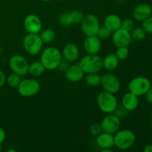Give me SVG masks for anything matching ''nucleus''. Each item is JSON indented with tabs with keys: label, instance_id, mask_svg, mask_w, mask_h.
<instances>
[{
	"label": "nucleus",
	"instance_id": "1",
	"mask_svg": "<svg viewBox=\"0 0 152 152\" xmlns=\"http://www.w3.org/2000/svg\"><path fill=\"white\" fill-rule=\"evenodd\" d=\"M62 59V53L54 47H48L41 53L40 62L43 64L46 70L53 71L58 68Z\"/></svg>",
	"mask_w": 152,
	"mask_h": 152
},
{
	"label": "nucleus",
	"instance_id": "2",
	"mask_svg": "<svg viewBox=\"0 0 152 152\" xmlns=\"http://www.w3.org/2000/svg\"><path fill=\"white\" fill-rule=\"evenodd\" d=\"M79 65L86 74L98 73L102 68V59L97 54H88L83 56Z\"/></svg>",
	"mask_w": 152,
	"mask_h": 152
},
{
	"label": "nucleus",
	"instance_id": "3",
	"mask_svg": "<svg viewBox=\"0 0 152 152\" xmlns=\"http://www.w3.org/2000/svg\"><path fill=\"white\" fill-rule=\"evenodd\" d=\"M96 102L99 109L105 114H111L117 109V99L114 94L104 91L98 94Z\"/></svg>",
	"mask_w": 152,
	"mask_h": 152
},
{
	"label": "nucleus",
	"instance_id": "4",
	"mask_svg": "<svg viewBox=\"0 0 152 152\" xmlns=\"http://www.w3.org/2000/svg\"><path fill=\"white\" fill-rule=\"evenodd\" d=\"M114 145L120 150L130 148L135 142V135L132 131L129 129L117 131L114 136Z\"/></svg>",
	"mask_w": 152,
	"mask_h": 152
},
{
	"label": "nucleus",
	"instance_id": "5",
	"mask_svg": "<svg viewBox=\"0 0 152 152\" xmlns=\"http://www.w3.org/2000/svg\"><path fill=\"white\" fill-rule=\"evenodd\" d=\"M22 45L25 51L30 55L36 56L42 50L43 42L38 34L28 33L22 40Z\"/></svg>",
	"mask_w": 152,
	"mask_h": 152
},
{
	"label": "nucleus",
	"instance_id": "6",
	"mask_svg": "<svg viewBox=\"0 0 152 152\" xmlns=\"http://www.w3.org/2000/svg\"><path fill=\"white\" fill-rule=\"evenodd\" d=\"M151 83L148 78L144 77H137L132 79L129 84V92L136 96H143L151 88Z\"/></svg>",
	"mask_w": 152,
	"mask_h": 152
},
{
	"label": "nucleus",
	"instance_id": "7",
	"mask_svg": "<svg viewBox=\"0 0 152 152\" xmlns=\"http://www.w3.org/2000/svg\"><path fill=\"white\" fill-rule=\"evenodd\" d=\"M17 88L21 96L29 97L37 94L40 91L41 86L38 81L34 79H25L21 80Z\"/></svg>",
	"mask_w": 152,
	"mask_h": 152
},
{
	"label": "nucleus",
	"instance_id": "8",
	"mask_svg": "<svg viewBox=\"0 0 152 152\" xmlns=\"http://www.w3.org/2000/svg\"><path fill=\"white\" fill-rule=\"evenodd\" d=\"M99 22L94 14H87L81 22V29L86 37L96 36L99 28Z\"/></svg>",
	"mask_w": 152,
	"mask_h": 152
},
{
	"label": "nucleus",
	"instance_id": "9",
	"mask_svg": "<svg viewBox=\"0 0 152 152\" xmlns=\"http://www.w3.org/2000/svg\"><path fill=\"white\" fill-rule=\"evenodd\" d=\"M9 66L12 72L19 74L21 77H24L28 73V61L21 55H14L9 61Z\"/></svg>",
	"mask_w": 152,
	"mask_h": 152
},
{
	"label": "nucleus",
	"instance_id": "10",
	"mask_svg": "<svg viewBox=\"0 0 152 152\" xmlns=\"http://www.w3.org/2000/svg\"><path fill=\"white\" fill-rule=\"evenodd\" d=\"M104 91L111 94H116L120 89V80L112 74H105L101 76V83Z\"/></svg>",
	"mask_w": 152,
	"mask_h": 152
},
{
	"label": "nucleus",
	"instance_id": "11",
	"mask_svg": "<svg viewBox=\"0 0 152 152\" xmlns=\"http://www.w3.org/2000/svg\"><path fill=\"white\" fill-rule=\"evenodd\" d=\"M102 132L109 134H115L120 127V120L117 116L109 114L104 117L100 123Z\"/></svg>",
	"mask_w": 152,
	"mask_h": 152
},
{
	"label": "nucleus",
	"instance_id": "12",
	"mask_svg": "<svg viewBox=\"0 0 152 152\" xmlns=\"http://www.w3.org/2000/svg\"><path fill=\"white\" fill-rule=\"evenodd\" d=\"M132 40L131 32L123 28H120L113 32L112 41L116 47H128L132 42Z\"/></svg>",
	"mask_w": 152,
	"mask_h": 152
},
{
	"label": "nucleus",
	"instance_id": "13",
	"mask_svg": "<svg viewBox=\"0 0 152 152\" xmlns=\"http://www.w3.org/2000/svg\"><path fill=\"white\" fill-rule=\"evenodd\" d=\"M24 27L29 34H39L42 28L41 19L35 14H29L24 19Z\"/></svg>",
	"mask_w": 152,
	"mask_h": 152
},
{
	"label": "nucleus",
	"instance_id": "14",
	"mask_svg": "<svg viewBox=\"0 0 152 152\" xmlns=\"http://www.w3.org/2000/svg\"><path fill=\"white\" fill-rule=\"evenodd\" d=\"M101 39L96 36L87 37L84 41V50L88 54H97L101 49Z\"/></svg>",
	"mask_w": 152,
	"mask_h": 152
},
{
	"label": "nucleus",
	"instance_id": "15",
	"mask_svg": "<svg viewBox=\"0 0 152 152\" xmlns=\"http://www.w3.org/2000/svg\"><path fill=\"white\" fill-rule=\"evenodd\" d=\"M63 59L69 62H74L78 59L80 56V50L78 47L74 43H68L65 45L62 51Z\"/></svg>",
	"mask_w": 152,
	"mask_h": 152
},
{
	"label": "nucleus",
	"instance_id": "16",
	"mask_svg": "<svg viewBox=\"0 0 152 152\" xmlns=\"http://www.w3.org/2000/svg\"><path fill=\"white\" fill-rule=\"evenodd\" d=\"M152 8L148 4H141L137 6L133 10V17L135 20L142 22L151 16Z\"/></svg>",
	"mask_w": 152,
	"mask_h": 152
},
{
	"label": "nucleus",
	"instance_id": "17",
	"mask_svg": "<svg viewBox=\"0 0 152 152\" xmlns=\"http://www.w3.org/2000/svg\"><path fill=\"white\" fill-rule=\"evenodd\" d=\"M84 74L85 73L83 72L79 64H77V65H70L68 70L65 71V77L68 81L71 83H77L83 79Z\"/></svg>",
	"mask_w": 152,
	"mask_h": 152
},
{
	"label": "nucleus",
	"instance_id": "18",
	"mask_svg": "<svg viewBox=\"0 0 152 152\" xmlns=\"http://www.w3.org/2000/svg\"><path fill=\"white\" fill-rule=\"evenodd\" d=\"M96 143L99 148L103 149H110L114 145V139L112 134L101 132L96 136Z\"/></svg>",
	"mask_w": 152,
	"mask_h": 152
},
{
	"label": "nucleus",
	"instance_id": "19",
	"mask_svg": "<svg viewBox=\"0 0 152 152\" xmlns=\"http://www.w3.org/2000/svg\"><path fill=\"white\" fill-rule=\"evenodd\" d=\"M122 19L117 14H108L104 19V26L109 29L111 32H114L121 28Z\"/></svg>",
	"mask_w": 152,
	"mask_h": 152
},
{
	"label": "nucleus",
	"instance_id": "20",
	"mask_svg": "<svg viewBox=\"0 0 152 152\" xmlns=\"http://www.w3.org/2000/svg\"><path fill=\"white\" fill-rule=\"evenodd\" d=\"M123 107L127 111H134L136 109L139 105V99L138 96L134 94L129 93L126 94L123 96V100H122Z\"/></svg>",
	"mask_w": 152,
	"mask_h": 152
},
{
	"label": "nucleus",
	"instance_id": "21",
	"mask_svg": "<svg viewBox=\"0 0 152 152\" xmlns=\"http://www.w3.org/2000/svg\"><path fill=\"white\" fill-rule=\"evenodd\" d=\"M119 62L120 59L115 53H110L102 59V68H105L108 71H113L118 67Z\"/></svg>",
	"mask_w": 152,
	"mask_h": 152
},
{
	"label": "nucleus",
	"instance_id": "22",
	"mask_svg": "<svg viewBox=\"0 0 152 152\" xmlns=\"http://www.w3.org/2000/svg\"><path fill=\"white\" fill-rule=\"evenodd\" d=\"M45 68L40 61H34L28 66V73L34 77H39L44 74Z\"/></svg>",
	"mask_w": 152,
	"mask_h": 152
},
{
	"label": "nucleus",
	"instance_id": "23",
	"mask_svg": "<svg viewBox=\"0 0 152 152\" xmlns=\"http://www.w3.org/2000/svg\"><path fill=\"white\" fill-rule=\"evenodd\" d=\"M39 37L43 43H50L56 38V33L53 30L48 28L42 31H40Z\"/></svg>",
	"mask_w": 152,
	"mask_h": 152
},
{
	"label": "nucleus",
	"instance_id": "24",
	"mask_svg": "<svg viewBox=\"0 0 152 152\" xmlns=\"http://www.w3.org/2000/svg\"><path fill=\"white\" fill-rule=\"evenodd\" d=\"M86 82L88 86L92 87H96L101 83V76L98 74V73H90L87 74L86 77Z\"/></svg>",
	"mask_w": 152,
	"mask_h": 152
},
{
	"label": "nucleus",
	"instance_id": "25",
	"mask_svg": "<svg viewBox=\"0 0 152 152\" xmlns=\"http://www.w3.org/2000/svg\"><path fill=\"white\" fill-rule=\"evenodd\" d=\"M21 76L19 74H16V73L12 72L11 74H9L7 77L6 78V82H7V85L11 88H17L19 86V83L21 82Z\"/></svg>",
	"mask_w": 152,
	"mask_h": 152
},
{
	"label": "nucleus",
	"instance_id": "26",
	"mask_svg": "<svg viewBox=\"0 0 152 152\" xmlns=\"http://www.w3.org/2000/svg\"><path fill=\"white\" fill-rule=\"evenodd\" d=\"M146 32L144 31V29L140 27L134 28L131 31V36H132V39L135 41H142L145 39Z\"/></svg>",
	"mask_w": 152,
	"mask_h": 152
},
{
	"label": "nucleus",
	"instance_id": "27",
	"mask_svg": "<svg viewBox=\"0 0 152 152\" xmlns=\"http://www.w3.org/2000/svg\"><path fill=\"white\" fill-rule=\"evenodd\" d=\"M70 16H71L72 24H79L81 23L85 15L81 10H74L70 13Z\"/></svg>",
	"mask_w": 152,
	"mask_h": 152
},
{
	"label": "nucleus",
	"instance_id": "28",
	"mask_svg": "<svg viewBox=\"0 0 152 152\" xmlns=\"http://www.w3.org/2000/svg\"><path fill=\"white\" fill-rule=\"evenodd\" d=\"M115 55L120 60H125L129 55V50L128 47H118L116 50Z\"/></svg>",
	"mask_w": 152,
	"mask_h": 152
},
{
	"label": "nucleus",
	"instance_id": "29",
	"mask_svg": "<svg viewBox=\"0 0 152 152\" xmlns=\"http://www.w3.org/2000/svg\"><path fill=\"white\" fill-rule=\"evenodd\" d=\"M111 34L112 32L103 25L102 27H99L96 36L99 39H107L111 37Z\"/></svg>",
	"mask_w": 152,
	"mask_h": 152
},
{
	"label": "nucleus",
	"instance_id": "30",
	"mask_svg": "<svg viewBox=\"0 0 152 152\" xmlns=\"http://www.w3.org/2000/svg\"><path fill=\"white\" fill-rule=\"evenodd\" d=\"M59 21L60 25L64 27H68L72 25V21H71L70 13H63L60 14L59 17Z\"/></svg>",
	"mask_w": 152,
	"mask_h": 152
},
{
	"label": "nucleus",
	"instance_id": "31",
	"mask_svg": "<svg viewBox=\"0 0 152 152\" xmlns=\"http://www.w3.org/2000/svg\"><path fill=\"white\" fill-rule=\"evenodd\" d=\"M120 28H123L129 32H131L134 28V22L131 19H126L124 20H122Z\"/></svg>",
	"mask_w": 152,
	"mask_h": 152
},
{
	"label": "nucleus",
	"instance_id": "32",
	"mask_svg": "<svg viewBox=\"0 0 152 152\" xmlns=\"http://www.w3.org/2000/svg\"><path fill=\"white\" fill-rule=\"evenodd\" d=\"M142 28H143L144 31L146 32V34H152V16H149L142 21Z\"/></svg>",
	"mask_w": 152,
	"mask_h": 152
},
{
	"label": "nucleus",
	"instance_id": "33",
	"mask_svg": "<svg viewBox=\"0 0 152 152\" xmlns=\"http://www.w3.org/2000/svg\"><path fill=\"white\" fill-rule=\"evenodd\" d=\"M90 132L92 135L97 136L101 132H102L101 125L99 123H94L90 127Z\"/></svg>",
	"mask_w": 152,
	"mask_h": 152
},
{
	"label": "nucleus",
	"instance_id": "34",
	"mask_svg": "<svg viewBox=\"0 0 152 152\" xmlns=\"http://www.w3.org/2000/svg\"><path fill=\"white\" fill-rule=\"evenodd\" d=\"M70 63H71V62H69L68 61L65 60V59L62 58L60 63H59V65H58L57 68L59 70V71H62V72H65V71L68 70V68L70 67Z\"/></svg>",
	"mask_w": 152,
	"mask_h": 152
},
{
	"label": "nucleus",
	"instance_id": "35",
	"mask_svg": "<svg viewBox=\"0 0 152 152\" xmlns=\"http://www.w3.org/2000/svg\"><path fill=\"white\" fill-rule=\"evenodd\" d=\"M6 78H7V77H6L5 74H4L2 71L0 70V87H1V86L5 83Z\"/></svg>",
	"mask_w": 152,
	"mask_h": 152
},
{
	"label": "nucleus",
	"instance_id": "36",
	"mask_svg": "<svg viewBox=\"0 0 152 152\" xmlns=\"http://www.w3.org/2000/svg\"><path fill=\"white\" fill-rule=\"evenodd\" d=\"M145 98H146V100L148 101V102H151L152 103V88L151 87V88L146 92L145 94Z\"/></svg>",
	"mask_w": 152,
	"mask_h": 152
},
{
	"label": "nucleus",
	"instance_id": "37",
	"mask_svg": "<svg viewBox=\"0 0 152 152\" xmlns=\"http://www.w3.org/2000/svg\"><path fill=\"white\" fill-rule=\"evenodd\" d=\"M5 137H6L5 132H4V130L2 129V128L0 127V143L4 142V140H5Z\"/></svg>",
	"mask_w": 152,
	"mask_h": 152
},
{
	"label": "nucleus",
	"instance_id": "38",
	"mask_svg": "<svg viewBox=\"0 0 152 152\" xmlns=\"http://www.w3.org/2000/svg\"><path fill=\"white\" fill-rule=\"evenodd\" d=\"M144 151L145 152H152V144H147L144 148Z\"/></svg>",
	"mask_w": 152,
	"mask_h": 152
},
{
	"label": "nucleus",
	"instance_id": "39",
	"mask_svg": "<svg viewBox=\"0 0 152 152\" xmlns=\"http://www.w3.org/2000/svg\"><path fill=\"white\" fill-rule=\"evenodd\" d=\"M41 1H45V2H47V1H50V0H41Z\"/></svg>",
	"mask_w": 152,
	"mask_h": 152
},
{
	"label": "nucleus",
	"instance_id": "40",
	"mask_svg": "<svg viewBox=\"0 0 152 152\" xmlns=\"http://www.w3.org/2000/svg\"><path fill=\"white\" fill-rule=\"evenodd\" d=\"M1 143H0V151H1Z\"/></svg>",
	"mask_w": 152,
	"mask_h": 152
},
{
	"label": "nucleus",
	"instance_id": "41",
	"mask_svg": "<svg viewBox=\"0 0 152 152\" xmlns=\"http://www.w3.org/2000/svg\"><path fill=\"white\" fill-rule=\"evenodd\" d=\"M59 1H64V0H59Z\"/></svg>",
	"mask_w": 152,
	"mask_h": 152
},
{
	"label": "nucleus",
	"instance_id": "42",
	"mask_svg": "<svg viewBox=\"0 0 152 152\" xmlns=\"http://www.w3.org/2000/svg\"><path fill=\"white\" fill-rule=\"evenodd\" d=\"M151 85H152V79H151Z\"/></svg>",
	"mask_w": 152,
	"mask_h": 152
},
{
	"label": "nucleus",
	"instance_id": "43",
	"mask_svg": "<svg viewBox=\"0 0 152 152\" xmlns=\"http://www.w3.org/2000/svg\"><path fill=\"white\" fill-rule=\"evenodd\" d=\"M151 122H152V119H151Z\"/></svg>",
	"mask_w": 152,
	"mask_h": 152
}]
</instances>
